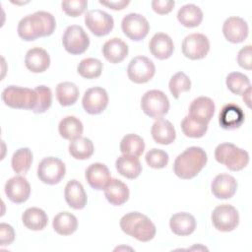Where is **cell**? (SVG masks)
Returning <instances> with one entry per match:
<instances>
[{
	"label": "cell",
	"instance_id": "cell-1",
	"mask_svg": "<svg viewBox=\"0 0 252 252\" xmlns=\"http://www.w3.org/2000/svg\"><path fill=\"white\" fill-rule=\"evenodd\" d=\"M55 27L56 21L52 14L45 11H37L20 20L18 34L26 41H32L38 37L51 35Z\"/></svg>",
	"mask_w": 252,
	"mask_h": 252
},
{
	"label": "cell",
	"instance_id": "cell-2",
	"mask_svg": "<svg viewBox=\"0 0 252 252\" xmlns=\"http://www.w3.org/2000/svg\"><path fill=\"white\" fill-rule=\"evenodd\" d=\"M207 161V154L202 148L190 147L176 157L173 171L181 179H192L205 167Z\"/></svg>",
	"mask_w": 252,
	"mask_h": 252
},
{
	"label": "cell",
	"instance_id": "cell-3",
	"mask_svg": "<svg viewBox=\"0 0 252 252\" xmlns=\"http://www.w3.org/2000/svg\"><path fill=\"white\" fill-rule=\"evenodd\" d=\"M119 224L124 233L141 242L152 240L157 232L154 222L147 216L139 212H131L124 215Z\"/></svg>",
	"mask_w": 252,
	"mask_h": 252
},
{
	"label": "cell",
	"instance_id": "cell-4",
	"mask_svg": "<svg viewBox=\"0 0 252 252\" xmlns=\"http://www.w3.org/2000/svg\"><path fill=\"white\" fill-rule=\"evenodd\" d=\"M215 158L231 171L243 169L249 162L248 153L231 143H221L215 150Z\"/></svg>",
	"mask_w": 252,
	"mask_h": 252
},
{
	"label": "cell",
	"instance_id": "cell-5",
	"mask_svg": "<svg viewBox=\"0 0 252 252\" xmlns=\"http://www.w3.org/2000/svg\"><path fill=\"white\" fill-rule=\"evenodd\" d=\"M1 97L7 106L16 109L32 110L37 102V94L34 90L19 86H9L5 88Z\"/></svg>",
	"mask_w": 252,
	"mask_h": 252
},
{
	"label": "cell",
	"instance_id": "cell-6",
	"mask_svg": "<svg viewBox=\"0 0 252 252\" xmlns=\"http://www.w3.org/2000/svg\"><path fill=\"white\" fill-rule=\"evenodd\" d=\"M143 112L151 118L159 119L169 110V100L166 94L158 90L146 92L141 98Z\"/></svg>",
	"mask_w": 252,
	"mask_h": 252
},
{
	"label": "cell",
	"instance_id": "cell-7",
	"mask_svg": "<svg viewBox=\"0 0 252 252\" xmlns=\"http://www.w3.org/2000/svg\"><path fill=\"white\" fill-rule=\"evenodd\" d=\"M62 43L68 53L79 55L89 48L90 37L81 26L72 25L65 30Z\"/></svg>",
	"mask_w": 252,
	"mask_h": 252
},
{
	"label": "cell",
	"instance_id": "cell-8",
	"mask_svg": "<svg viewBox=\"0 0 252 252\" xmlns=\"http://www.w3.org/2000/svg\"><path fill=\"white\" fill-rule=\"evenodd\" d=\"M66 167L64 162L54 157L43 158L37 166V177L48 185L59 183L65 176Z\"/></svg>",
	"mask_w": 252,
	"mask_h": 252
},
{
	"label": "cell",
	"instance_id": "cell-9",
	"mask_svg": "<svg viewBox=\"0 0 252 252\" xmlns=\"http://www.w3.org/2000/svg\"><path fill=\"white\" fill-rule=\"evenodd\" d=\"M214 226L222 232L234 230L239 223L237 210L228 204H221L216 207L211 216Z\"/></svg>",
	"mask_w": 252,
	"mask_h": 252
},
{
	"label": "cell",
	"instance_id": "cell-10",
	"mask_svg": "<svg viewBox=\"0 0 252 252\" xmlns=\"http://www.w3.org/2000/svg\"><path fill=\"white\" fill-rule=\"evenodd\" d=\"M121 29L123 33L131 40L140 41L149 33L150 24L141 14L130 13L122 19Z\"/></svg>",
	"mask_w": 252,
	"mask_h": 252
},
{
	"label": "cell",
	"instance_id": "cell-11",
	"mask_svg": "<svg viewBox=\"0 0 252 252\" xmlns=\"http://www.w3.org/2000/svg\"><path fill=\"white\" fill-rule=\"evenodd\" d=\"M156 73L154 62L146 56L134 57L127 68V75L130 81L136 84H145L149 82Z\"/></svg>",
	"mask_w": 252,
	"mask_h": 252
},
{
	"label": "cell",
	"instance_id": "cell-12",
	"mask_svg": "<svg viewBox=\"0 0 252 252\" xmlns=\"http://www.w3.org/2000/svg\"><path fill=\"white\" fill-rule=\"evenodd\" d=\"M85 24L95 36H104L112 31L114 20L108 13L99 9H94L86 13Z\"/></svg>",
	"mask_w": 252,
	"mask_h": 252
},
{
	"label": "cell",
	"instance_id": "cell-13",
	"mask_svg": "<svg viewBox=\"0 0 252 252\" xmlns=\"http://www.w3.org/2000/svg\"><path fill=\"white\" fill-rule=\"evenodd\" d=\"M209 50V38L203 33H191L182 41V53L186 58L191 60L203 59L208 54Z\"/></svg>",
	"mask_w": 252,
	"mask_h": 252
},
{
	"label": "cell",
	"instance_id": "cell-14",
	"mask_svg": "<svg viewBox=\"0 0 252 252\" xmlns=\"http://www.w3.org/2000/svg\"><path fill=\"white\" fill-rule=\"evenodd\" d=\"M108 104L107 92L100 87L88 89L83 96L82 105L89 114L95 115L101 113Z\"/></svg>",
	"mask_w": 252,
	"mask_h": 252
},
{
	"label": "cell",
	"instance_id": "cell-15",
	"mask_svg": "<svg viewBox=\"0 0 252 252\" xmlns=\"http://www.w3.org/2000/svg\"><path fill=\"white\" fill-rule=\"evenodd\" d=\"M248 24L240 17H229L222 25V33L231 43H240L248 36Z\"/></svg>",
	"mask_w": 252,
	"mask_h": 252
},
{
	"label": "cell",
	"instance_id": "cell-16",
	"mask_svg": "<svg viewBox=\"0 0 252 252\" xmlns=\"http://www.w3.org/2000/svg\"><path fill=\"white\" fill-rule=\"evenodd\" d=\"M4 189L8 199L16 204L26 202L31 194V185L29 181L21 175L10 178L6 182Z\"/></svg>",
	"mask_w": 252,
	"mask_h": 252
},
{
	"label": "cell",
	"instance_id": "cell-17",
	"mask_svg": "<svg viewBox=\"0 0 252 252\" xmlns=\"http://www.w3.org/2000/svg\"><path fill=\"white\" fill-rule=\"evenodd\" d=\"M245 120V114L241 107L235 103L223 105L219 114V123L225 130L239 128Z\"/></svg>",
	"mask_w": 252,
	"mask_h": 252
},
{
	"label": "cell",
	"instance_id": "cell-18",
	"mask_svg": "<svg viewBox=\"0 0 252 252\" xmlns=\"http://www.w3.org/2000/svg\"><path fill=\"white\" fill-rule=\"evenodd\" d=\"M215 108L213 99L208 96H199L191 102L188 116L201 123L209 124L214 116Z\"/></svg>",
	"mask_w": 252,
	"mask_h": 252
},
{
	"label": "cell",
	"instance_id": "cell-19",
	"mask_svg": "<svg viewBox=\"0 0 252 252\" xmlns=\"http://www.w3.org/2000/svg\"><path fill=\"white\" fill-rule=\"evenodd\" d=\"M86 180L89 185L94 190H102L111 179L108 167L100 162L92 163L85 173Z\"/></svg>",
	"mask_w": 252,
	"mask_h": 252
},
{
	"label": "cell",
	"instance_id": "cell-20",
	"mask_svg": "<svg viewBox=\"0 0 252 252\" xmlns=\"http://www.w3.org/2000/svg\"><path fill=\"white\" fill-rule=\"evenodd\" d=\"M213 195L218 199L231 198L237 189V181L235 178L226 173L217 175L211 184Z\"/></svg>",
	"mask_w": 252,
	"mask_h": 252
},
{
	"label": "cell",
	"instance_id": "cell-21",
	"mask_svg": "<svg viewBox=\"0 0 252 252\" xmlns=\"http://www.w3.org/2000/svg\"><path fill=\"white\" fill-rule=\"evenodd\" d=\"M151 53L159 60L169 58L174 50V44L171 37L164 32H158L154 34L149 43Z\"/></svg>",
	"mask_w": 252,
	"mask_h": 252
},
{
	"label": "cell",
	"instance_id": "cell-22",
	"mask_svg": "<svg viewBox=\"0 0 252 252\" xmlns=\"http://www.w3.org/2000/svg\"><path fill=\"white\" fill-rule=\"evenodd\" d=\"M64 197L66 203L75 210H81L86 207L88 197L81 182L76 179L70 180L64 190Z\"/></svg>",
	"mask_w": 252,
	"mask_h": 252
},
{
	"label": "cell",
	"instance_id": "cell-23",
	"mask_svg": "<svg viewBox=\"0 0 252 252\" xmlns=\"http://www.w3.org/2000/svg\"><path fill=\"white\" fill-rule=\"evenodd\" d=\"M25 65L32 73H42L50 65L49 54L43 48L33 47L26 53Z\"/></svg>",
	"mask_w": 252,
	"mask_h": 252
},
{
	"label": "cell",
	"instance_id": "cell-24",
	"mask_svg": "<svg viewBox=\"0 0 252 252\" xmlns=\"http://www.w3.org/2000/svg\"><path fill=\"white\" fill-rule=\"evenodd\" d=\"M103 190L106 200L113 206H121L129 199L128 186L117 178L110 179Z\"/></svg>",
	"mask_w": 252,
	"mask_h": 252
},
{
	"label": "cell",
	"instance_id": "cell-25",
	"mask_svg": "<svg viewBox=\"0 0 252 252\" xmlns=\"http://www.w3.org/2000/svg\"><path fill=\"white\" fill-rule=\"evenodd\" d=\"M169 226L171 231L176 235H190L194 232L196 228V220L189 213H176L170 218Z\"/></svg>",
	"mask_w": 252,
	"mask_h": 252
},
{
	"label": "cell",
	"instance_id": "cell-26",
	"mask_svg": "<svg viewBox=\"0 0 252 252\" xmlns=\"http://www.w3.org/2000/svg\"><path fill=\"white\" fill-rule=\"evenodd\" d=\"M151 134L156 143L160 145H169L176 138L175 129L172 123L166 119H157L151 129Z\"/></svg>",
	"mask_w": 252,
	"mask_h": 252
},
{
	"label": "cell",
	"instance_id": "cell-27",
	"mask_svg": "<svg viewBox=\"0 0 252 252\" xmlns=\"http://www.w3.org/2000/svg\"><path fill=\"white\" fill-rule=\"evenodd\" d=\"M102 54L108 62L117 64L122 62L127 57L128 46L122 39L113 37L103 44Z\"/></svg>",
	"mask_w": 252,
	"mask_h": 252
},
{
	"label": "cell",
	"instance_id": "cell-28",
	"mask_svg": "<svg viewBox=\"0 0 252 252\" xmlns=\"http://www.w3.org/2000/svg\"><path fill=\"white\" fill-rule=\"evenodd\" d=\"M115 167L119 174L128 178L135 179L142 172V165L138 158L122 155L117 158Z\"/></svg>",
	"mask_w": 252,
	"mask_h": 252
},
{
	"label": "cell",
	"instance_id": "cell-29",
	"mask_svg": "<svg viewBox=\"0 0 252 252\" xmlns=\"http://www.w3.org/2000/svg\"><path fill=\"white\" fill-rule=\"evenodd\" d=\"M22 221L31 230H42L48 223V217L42 209L32 207L23 213Z\"/></svg>",
	"mask_w": 252,
	"mask_h": 252
},
{
	"label": "cell",
	"instance_id": "cell-30",
	"mask_svg": "<svg viewBox=\"0 0 252 252\" xmlns=\"http://www.w3.org/2000/svg\"><path fill=\"white\" fill-rule=\"evenodd\" d=\"M177 20L186 28L198 27L203 21V12L195 4H186L177 12Z\"/></svg>",
	"mask_w": 252,
	"mask_h": 252
},
{
	"label": "cell",
	"instance_id": "cell-31",
	"mask_svg": "<svg viewBox=\"0 0 252 252\" xmlns=\"http://www.w3.org/2000/svg\"><path fill=\"white\" fill-rule=\"evenodd\" d=\"M83 123L75 116H66L59 122L58 131L60 136L66 140H75L83 134Z\"/></svg>",
	"mask_w": 252,
	"mask_h": 252
},
{
	"label": "cell",
	"instance_id": "cell-32",
	"mask_svg": "<svg viewBox=\"0 0 252 252\" xmlns=\"http://www.w3.org/2000/svg\"><path fill=\"white\" fill-rule=\"evenodd\" d=\"M52 226L58 234L70 235L77 230L78 220L69 212H61L54 217Z\"/></svg>",
	"mask_w": 252,
	"mask_h": 252
},
{
	"label": "cell",
	"instance_id": "cell-33",
	"mask_svg": "<svg viewBox=\"0 0 252 252\" xmlns=\"http://www.w3.org/2000/svg\"><path fill=\"white\" fill-rule=\"evenodd\" d=\"M79 89L74 83L62 82L56 87V98L62 106L73 105L79 98Z\"/></svg>",
	"mask_w": 252,
	"mask_h": 252
},
{
	"label": "cell",
	"instance_id": "cell-34",
	"mask_svg": "<svg viewBox=\"0 0 252 252\" xmlns=\"http://www.w3.org/2000/svg\"><path fill=\"white\" fill-rule=\"evenodd\" d=\"M94 144L86 137H79L69 144V153L76 159H88L94 154Z\"/></svg>",
	"mask_w": 252,
	"mask_h": 252
},
{
	"label": "cell",
	"instance_id": "cell-35",
	"mask_svg": "<svg viewBox=\"0 0 252 252\" xmlns=\"http://www.w3.org/2000/svg\"><path fill=\"white\" fill-rule=\"evenodd\" d=\"M145 142L136 134L125 135L120 142V152L125 156L140 157L144 153Z\"/></svg>",
	"mask_w": 252,
	"mask_h": 252
},
{
	"label": "cell",
	"instance_id": "cell-36",
	"mask_svg": "<svg viewBox=\"0 0 252 252\" xmlns=\"http://www.w3.org/2000/svg\"><path fill=\"white\" fill-rule=\"evenodd\" d=\"M32 163V153L29 148L18 149L12 157L11 164L13 170L18 174H25Z\"/></svg>",
	"mask_w": 252,
	"mask_h": 252
},
{
	"label": "cell",
	"instance_id": "cell-37",
	"mask_svg": "<svg viewBox=\"0 0 252 252\" xmlns=\"http://www.w3.org/2000/svg\"><path fill=\"white\" fill-rule=\"evenodd\" d=\"M103 64L96 58H85L77 67L79 75L85 79H95L101 75Z\"/></svg>",
	"mask_w": 252,
	"mask_h": 252
},
{
	"label": "cell",
	"instance_id": "cell-38",
	"mask_svg": "<svg viewBox=\"0 0 252 252\" xmlns=\"http://www.w3.org/2000/svg\"><path fill=\"white\" fill-rule=\"evenodd\" d=\"M225 84L227 89L236 95H242V94L251 87L249 78L240 72L229 73L225 79Z\"/></svg>",
	"mask_w": 252,
	"mask_h": 252
},
{
	"label": "cell",
	"instance_id": "cell-39",
	"mask_svg": "<svg viewBox=\"0 0 252 252\" xmlns=\"http://www.w3.org/2000/svg\"><path fill=\"white\" fill-rule=\"evenodd\" d=\"M181 129L183 134L189 138H201L206 134L208 124L196 121L187 115L181 121Z\"/></svg>",
	"mask_w": 252,
	"mask_h": 252
},
{
	"label": "cell",
	"instance_id": "cell-40",
	"mask_svg": "<svg viewBox=\"0 0 252 252\" xmlns=\"http://www.w3.org/2000/svg\"><path fill=\"white\" fill-rule=\"evenodd\" d=\"M169 91L174 98H178L184 92H188L191 89V81L184 72H177L174 74L168 84Z\"/></svg>",
	"mask_w": 252,
	"mask_h": 252
},
{
	"label": "cell",
	"instance_id": "cell-41",
	"mask_svg": "<svg viewBox=\"0 0 252 252\" xmlns=\"http://www.w3.org/2000/svg\"><path fill=\"white\" fill-rule=\"evenodd\" d=\"M34 91L37 94V102L32 111L34 113H43L48 110L52 104V92L48 87L43 85L37 86Z\"/></svg>",
	"mask_w": 252,
	"mask_h": 252
},
{
	"label": "cell",
	"instance_id": "cell-42",
	"mask_svg": "<svg viewBox=\"0 0 252 252\" xmlns=\"http://www.w3.org/2000/svg\"><path fill=\"white\" fill-rule=\"evenodd\" d=\"M146 162L147 164L155 169H160L164 168L169 160L168 155L166 152L160 150V149H152L146 154Z\"/></svg>",
	"mask_w": 252,
	"mask_h": 252
},
{
	"label": "cell",
	"instance_id": "cell-43",
	"mask_svg": "<svg viewBox=\"0 0 252 252\" xmlns=\"http://www.w3.org/2000/svg\"><path fill=\"white\" fill-rule=\"evenodd\" d=\"M61 7L66 15L75 18V17L81 16L87 10L88 1L86 0L63 1L61 3Z\"/></svg>",
	"mask_w": 252,
	"mask_h": 252
},
{
	"label": "cell",
	"instance_id": "cell-44",
	"mask_svg": "<svg viewBox=\"0 0 252 252\" xmlns=\"http://www.w3.org/2000/svg\"><path fill=\"white\" fill-rule=\"evenodd\" d=\"M237 63L241 68L251 70L252 68V46L246 45L242 47L237 55Z\"/></svg>",
	"mask_w": 252,
	"mask_h": 252
},
{
	"label": "cell",
	"instance_id": "cell-45",
	"mask_svg": "<svg viewBox=\"0 0 252 252\" xmlns=\"http://www.w3.org/2000/svg\"><path fill=\"white\" fill-rule=\"evenodd\" d=\"M153 10L159 15H165L173 10L175 2L172 0H153L152 1Z\"/></svg>",
	"mask_w": 252,
	"mask_h": 252
},
{
	"label": "cell",
	"instance_id": "cell-46",
	"mask_svg": "<svg viewBox=\"0 0 252 252\" xmlns=\"http://www.w3.org/2000/svg\"><path fill=\"white\" fill-rule=\"evenodd\" d=\"M15 239L14 228L5 222L0 224V243L2 246L11 244Z\"/></svg>",
	"mask_w": 252,
	"mask_h": 252
},
{
	"label": "cell",
	"instance_id": "cell-47",
	"mask_svg": "<svg viewBox=\"0 0 252 252\" xmlns=\"http://www.w3.org/2000/svg\"><path fill=\"white\" fill-rule=\"evenodd\" d=\"M129 0H118V1H99V4L104 5L112 10H123L127 5H129Z\"/></svg>",
	"mask_w": 252,
	"mask_h": 252
},
{
	"label": "cell",
	"instance_id": "cell-48",
	"mask_svg": "<svg viewBox=\"0 0 252 252\" xmlns=\"http://www.w3.org/2000/svg\"><path fill=\"white\" fill-rule=\"evenodd\" d=\"M242 97H243V100L244 102L246 103V105L248 107H250V102H251V87H249L243 94H242Z\"/></svg>",
	"mask_w": 252,
	"mask_h": 252
}]
</instances>
